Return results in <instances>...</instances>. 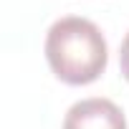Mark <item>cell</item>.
Here are the masks:
<instances>
[{"instance_id":"6da1fadb","label":"cell","mask_w":129,"mask_h":129,"mask_svg":"<svg viewBox=\"0 0 129 129\" xmlns=\"http://www.w3.org/2000/svg\"><path fill=\"white\" fill-rule=\"evenodd\" d=\"M46 58L51 71L63 84L86 86L104 74L109 48L96 23L66 15L56 20L46 36Z\"/></svg>"},{"instance_id":"7a4b0ae2","label":"cell","mask_w":129,"mask_h":129,"mask_svg":"<svg viewBox=\"0 0 129 129\" xmlns=\"http://www.w3.org/2000/svg\"><path fill=\"white\" fill-rule=\"evenodd\" d=\"M63 129H126V116L111 99L91 96L66 111Z\"/></svg>"},{"instance_id":"3957f363","label":"cell","mask_w":129,"mask_h":129,"mask_svg":"<svg viewBox=\"0 0 129 129\" xmlns=\"http://www.w3.org/2000/svg\"><path fill=\"white\" fill-rule=\"evenodd\" d=\"M119 69H121V76L129 81V33L124 36L121 48H119Z\"/></svg>"}]
</instances>
